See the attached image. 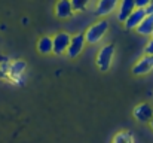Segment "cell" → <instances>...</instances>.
I'll return each mask as SVG.
<instances>
[{"label": "cell", "mask_w": 153, "mask_h": 143, "mask_svg": "<svg viewBox=\"0 0 153 143\" xmlns=\"http://www.w3.org/2000/svg\"><path fill=\"white\" fill-rule=\"evenodd\" d=\"M137 33L141 36H152L153 34V15H147L144 21L138 25Z\"/></svg>", "instance_id": "13"}, {"label": "cell", "mask_w": 153, "mask_h": 143, "mask_svg": "<svg viewBox=\"0 0 153 143\" xmlns=\"http://www.w3.org/2000/svg\"><path fill=\"white\" fill-rule=\"evenodd\" d=\"M111 143H134V137L129 131H119L113 136Z\"/></svg>", "instance_id": "14"}, {"label": "cell", "mask_w": 153, "mask_h": 143, "mask_svg": "<svg viewBox=\"0 0 153 143\" xmlns=\"http://www.w3.org/2000/svg\"><path fill=\"white\" fill-rule=\"evenodd\" d=\"M146 16H147L146 9H135V10L126 18V21H125L123 24H125V27H126L128 30H137L138 25L144 21Z\"/></svg>", "instance_id": "6"}, {"label": "cell", "mask_w": 153, "mask_h": 143, "mask_svg": "<svg viewBox=\"0 0 153 143\" xmlns=\"http://www.w3.org/2000/svg\"><path fill=\"white\" fill-rule=\"evenodd\" d=\"M117 3H119V0H98L97 7H95V13L98 16H105L116 9Z\"/></svg>", "instance_id": "11"}, {"label": "cell", "mask_w": 153, "mask_h": 143, "mask_svg": "<svg viewBox=\"0 0 153 143\" xmlns=\"http://www.w3.org/2000/svg\"><path fill=\"white\" fill-rule=\"evenodd\" d=\"M152 0H135V6L137 9H146L149 4H150Z\"/></svg>", "instance_id": "16"}, {"label": "cell", "mask_w": 153, "mask_h": 143, "mask_svg": "<svg viewBox=\"0 0 153 143\" xmlns=\"http://www.w3.org/2000/svg\"><path fill=\"white\" fill-rule=\"evenodd\" d=\"M25 69H27V63H25V61H22V60H15L13 63L9 64V67H7V73L10 75L12 81H18V82H21Z\"/></svg>", "instance_id": "8"}, {"label": "cell", "mask_w": 153, "mask_h": 143, "mask_svg": "<svg viewBox=\"0 0 153 143\" xmlns=\"http://www.w3.org/2000/svg\"><path fill=\"white\" fill-rule=\"evenodd\" d=\"M137 9L135 6V0H120V6H119V12H117V19L120 22H125L126 18Z\"/></svg>", "instance_id": "10"}, {"label": "cell", "mask_w": 153, "mask_h": 143, "mask_svg": "<svg viewBox=\"0 0 153 143\" xmlns=\"http://www.w3.org/2000/svg\"><path fill=\"white\" fill-rule=\"evenodd\" d=\"M73 6L70 0H58L55 4V15L59 19H67L73 15Z\"/></svg>", "instance_id": "9"}, {"label": "cell", "mask_w": 153, "mask_h": 143, "mask_svg": "<svg viewBox=\"0 0 153 143\" xmlns=\"http://www.w3.org/2000/svg\"><path fill=\"white\" fill-rule=\"evenodd\" d=\"M144 55H153V39L144 48Z\"/></svg>", "instance_id": "17"}, {"label": "cell", "mask_w": 153, "mask_h": 143, "mask_svg": "<svg viewBox=\"0 0 153 143\" xmlns=\"http://www.w3.org/2000/svg\"><path fill=\"white\" fill-rule=\"evenodd\" d=\"M107 31H108V22H107L105 19L97 21L95 24L89 25V28L85 31L86 43H89V45H95V43H98L102 37L105 36Z\"/></svg>", "instance_id": "1"}, {"label": "cell", "mask_w": 153, "mask_h": 143, "mask_svg": "<svg viewBox=\"0 0 153 143\" xmlns=\"http://www.w3.org/2000/svg\"><path fill=\"white\" fill-rule=\"evenodd\" d=\"M150 127H152V130H153V119H152V122H150Z\"/></svg>", "instance_id": "19"}, {"label": "cell", "mask_w": 153, "mask_h": 143, "mask_svg": "<svg viewBox=\"0 0 153 143\" xmlns=\"http://www.w3.org/2000/svg\"><path fill=\"white\" fill-rule=\"evenodd\" d=\"M37 51L43 55L53 54V39H52V36H42L37 40Z\"/></svg>", "instance_id": "12"}, {"label": "cell", "mask_w": 153, "mask_h": 143, "mask_svg": "<svg viewBox=\"0 0 153 143\" xmlns=\"http://www.w3.org/2000/svg\"><path fill=\"white\" fill-rule=\"evenodd\" d=\"M113 57H114V45L113 43H108V45H104L100 49L98 55H97V67L101 70V72H107L110 67H111V61H113Z\"/></svg>", "instance_id": "2"}, {"label": "cell", "mask_w": 153, "mask_h": 143, "mask_svg": "<svg viewBox=\"0 0 153 143\" xmlns=\"http://www.w3.org/2000/svg\"><path fill=\"white\" fill-rule=\"evenodd\" d=\"M152 39H153V34H152Z\"/></svg>", "instance_id": "20"}, {"label": "cell", "mask_w": 153, "mask_h": 143, "mask_svg": "<svg viewBox=\"0 0 153 143\" xmlns=\"http://www.w3.org/2000/svg\"><path fill=\"white\" fill-rule=\"evenodd\" d=\"M70 1H71V6H73L74 12H82L89 4V0H70Z\"/></svg>", "instance_id": "15"}, {"label": "cell", "mask_w": 153, "mask_h": 143, "mask_svg": "<svg viewBox=\"0 0 153 143\" xmlns=\"http://www.w3.org/2000/svg\"><path fill=\"white\" fill-rule=\"evenodd\" d=\"M153 69V55H144L143 58H140L134 67H132V73L137 75V76H141V75H146L149 73Z\"/></svg>", "instance_id": "7"}, {"label": "cell", "mask_w": 153, "mask_h": 143, "mask_svg": "<svg viewBox=\"0 0 153 143\" xmlns=\"http://www.w3.org/2000/svg\"><path fill=\"white\" fill-rule=\"evenodd\" d=\"M146 12H147V15H153V0L150 1V4L146 7Z\"/></svg>", "instance_id": "18"}, {"label": "cell", "mask_w": 153, "mask_h": 143, "mask_svg": "<svg viewBox=\"0 0 153 143\" xmlns=\"http://www.w3.org/2000/svg\"><path fill=\"white\" fill-rule=\"evenodd\" d=\"M86 43V39H85V33H77L74 36H71V42H70V46L67 49V55L70 58H76L82 54L83 48Z\"/></svg>", "instance_id": "4"}, {"label": "cell", "mask_w": 153, "mask_h": 143, "mask_svg": "<svg viewBox=\"0 0 153 143\" xmlns=\"http://www.w3.org/2000/svg\"><path fill=\"white\" fill-rule=\"evenodd\" d=\"M134 118L140 122H152L153 119V107L149 103H140L134 107L132 112Z\"/></svg>", "instance_id": "5"}, {"label": "cell", "mask_w": 153, "mask_h": 143, "mask_svg": "<svg viewBox=\"0 0 153 143\" xmlns=\"http://www.w3.org/2000/svg\"><path fill=\"white\" fill-rule=\"evenodd\" d=\"M52 39H53V54L55 55H62L64 52H67L70 42H71V36L68 33L59 31L55 36H52Z\"/></svg>", "instance_id": "3"}]
</instances>
